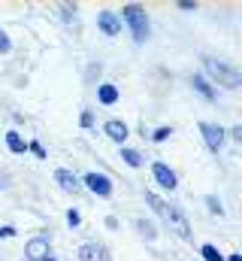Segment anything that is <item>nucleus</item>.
Masks as SVG:
<instances>
[{
	"label": "nucleus",
	"instance_id": "1",
	"mask_svg": "<svg viewBox=\"0 0 242 261\" xmlns=\"http://www.w3.org/2000/svg\"><path fill=\"white\" fill-rule=\"evenodd\" d=\"M121 21H127V28H130V34H133L136 43H145V37H148V18H145L142 6H136V3L121 6Z\"/></svg>",
	"mask_w": 242,
	"mask_h": 261
},
{
	"label": "nucleus",
	"instance_id": "2",
	"mask_svg": "<svg viewBox=\"0 0 242 261\" xmlns=\"http://www.w3.org/2000/svg\"><path fill=\"white\" fill-rule=\"evenodd\" d=\"M203 67H206V73H209L218 85H224V88H239L242 85V73L239 70H233V67H227L224 61L203 58Z\"/></svg>",
	"mask_w": 242,
	"mask_h": 261
},
{
	"label": "nucleus",
	"instance_id": "3",
	"mask_svg": "<svg viewBox=\"0 0 242 261\" xmlns=\"http://www.w3.org/2000/svg\"><path fill=\"white\" fill-rule=\"evenodd\" d=\"M167 225H170V231H176L182 240H191V225H188V219H185V213H182L179 206H167V219H164Z\"/></svg>",
	"mask_w": 242,
	"mask_h": 261
},
{
	"label": "nucleus",
	"instance_id": "4",
	"mask_svg": "<svg viewBox=\"0 0 242 261\" xmlns=\"http://www.w3.org/2000/svg\"><path fill=\"white\" fill-rule=\"evenodd\" d=\"M200 134H203V140H206V146H209L212 152H218V149L224 146V130L218 128V125H212V122H200Z\"/></svg>",
	"mask_w": 242,
	"mask_h": 261
},
{
	"label": "nucleus",
	"instance_id": "5",
	"mask_svg": "<svg viewBox=\"0 0 242 261\" xmlns=\"http://www.w3.org/2000/svg\"><path fill=\"white\" fill-rule=\"evenodd\" d=\"M85 186H88L94 195H100V197L112 195V179H109L106 173H88V176H85Z\"/></svg>",
	"mask_w": 242,
	"mask_h": 261
},
{
	"label": "nucleus",
	"instance_id": "6",
	"mask_svg": "<svg viewBox=\"0 0 242 261\" xmlns=\"http://www.w3.org/2000/svg\"><path fill=\"white\" fill-rule=\"evenodd\" d=\"M152 173H155V179H158L161 189H170V192H173V189L179 186V182H176V173H173L164 161H155V164H152Z\"/></svg>",
	"mask_w": 242,
	"mask_h": 261
},
{
	"label": "nucleus",
	"instance_id": "7",
	"mask_svg": "<svg viewBox=\"0 0 242 261\" xmlns=\"http://www.w3.org/2000/svg\"><path fill=\"white\" fill-rule=\"evenodd\" d=\"M97 28L106 34V37H115L121 31V18L115 15V12H109V9H103L100 15H97Z\"/></svg>",
	"mask_w": 242,
	"mask_h": 261
},
{
	"label": "nucleus",
	"instance_id": "8",
	"mask_svg": "<svg viewBox=\"0 0 242 261\" xmlns=\"http://www.w3.org/2000/svg\"><path fill=\"white\" fill-rule=\"evenodd\" d=\"M24 255H27L31 261L49 258V240H46V237H34V240H27V246H24Z\"/></svg>",
	"mask_w": 242,
	"mask_h": 261
},
{
	"label": "nucleus",
	"instance_id": "9",
	"mask_svg": "<svg viewBox=\"0 0 242 261\" xmlns=\"http://www.w3.org/2000/svg\"><path fill=\"white\" fill-rule=\"evenodd\" d=\"M55 182H58V186L64 189V192H73V195H76V192L82 189V182L76 179V173H73V170H67V167L55 170Z\"/></svg>",
	"mask_w": 242,
	"mask_h": 261
},
{
	"label": "nucleus",
	"instance_id": "10",
	"mask_svg": "<svg viewBox=\"0 0 242 261\" xmlns=\"http://www.w3.org/2000/svg\"><path fill=\"white\" fill-rule=\"evenodd\" d=\"M79 261H106V252L97 243H82L79 246Z\"/></svg>",
	"mask_w": 242,
	"mask_h": 261
},
{
	"label": "nucleus",
	"instance_id": "11",
	"mask_svg": "<svg viewBox=\"0 0 242 261\" xmlns=\"http://www.w3.org/2000/svg\"><path fill=\"white\" fill-rule=\"evenodd\" d=\"M103 130H106V137H112L115 143H124V137H127V125L118 122V119H109V122L103 125Z\"/></svg>",
	"mask_w": 242,
	"mask_h": 261
},
{
	"label": "nucleus",
	"instance_id": "12",
	"mask_svg": "<svg viewBox=\"0 0 242 261\" xmlns=\"http://www.w3.org/2000/svg\"><path fill=\"white\" fill-rule=\"evenodd\" d=\"M191 85H194V91H197L200 97H206V100H215V91H212V85L206 82V76H194V79H191Z\"/></svg>",
	"mask_w": 242,
	"mask_h": 261
},
{
	"label": "nucleus",
	"instance_id": "13",
	"mask_svg": "<svg viewBox=\"0 0 242 261\" xmlns=\"http://www.w3.org/2000/svg\"><path fill=\"white\" fill-rule=\"evenodd\" d=\"M97 97H100V103L112 107V103L118 100V88H115V85H100V88H97Z\"/></svg>",
	"mask_w": 242,
	"mask_h": 261
},
{
	"label": "nucleus",
	"instance_id": "14",
	"mask_svg": "<svg viewBox=\"0 0 242 261\" xmlns=\"http://www.w3.org/2000/svg\"><path fill=\"white\" fill-rule=\"evenodd\" d=\"M6 146H9V152H15V155L27 152V143L18 137V130H9V134H6Z\"/></svg>",
	"mask_w": 242,
	"mask_h": 261
},
{
	"label": "nucleus",
	"instance_id": "15",
	"mask_svg": "<svg viewBox=\"0 0 242 261\" xmlns=\"http://www.w3.org/2000/svg\"><path fill=\"white\" fill-rule=\"evenodd\" d=\"M136 231H139L142 237H148V240H155V237H158V228H155L152 222H145V219H136Z\"/></svg>",
	"mask_w": 242,
	"mask_h": 261
},
{
	"label": "nucleus",
	"instance_id": "16",
	"mask_svg": "<svg viewBox=\"0 0 242 261\" xmlns=\"http://www.w3.org/2000/svg\"><path fill=\"white\" fill-rule=\"evenodd\" d=\"M121 158H124L130 167H139V164H142V155H139L136 149H121Z\"/></svg>",
	"mask_w": 242,
	"mask_h": 261
},
{
	"label": "nucleus",
	"instance_id": "17",
	"mask_svg": "<svg viewBox=\"0 0 242 261\" xmlns=\"http://www.w3.org/2000/svg\"><path fill=\"white\" fill-rule=\"evenodd\" d=\"M200 255H203V261H224V255H221L212 243H206V246L200 249Z\"/></svg>",
	"mask_w": 242,
	"mask_h": 261
},
{
	"label": "nucleus",
	"instance_id": "18",
	"mask_svg": "<svg viewBox=\"0 0 242 261\" xmlns=\"http://www.w3.org/2000/svg\"><path fill=\"white\" fill-rule=\"evenodd\" d=\"M206 206H209V213H215V216H221L224 213V206H221V200L212 195H206Z\"/></svg>",
	"mask_w": 242,
	"mask_h": 261
},
{
	"label": "nucleus",
	"instance_id": "19",
	"mask_svg": "<svg viewBox=\"0 0 242 261\" xmlns=\"http://www.w3.org/2000/svg\"><path fill=\"white\" fill-rule=\"evenodd\" d=\"M170 134H173V128H158L155 134H152V140H155V143H164V140H167Z\"/></svg>",
	"mask_w": 242,
	"mask_h": 261
},
{
	"label": "nucleus",
	"instance_id": "20",
	"mask_svg": "<svg viewBox=\"0 0 242 261\" xmlns=\"http://www.w3.org/2000/svg\"><path fill=\"white\" fill-rule=\"evenodd\" d=\"M60 12H64V21H76V6L64 3V6H60Z\"/></svg>",
	"mask_w": 242,
	"mask_h": 261
},
{
	"label": "nucleus",
	"instance_id": "21",
	"mask_svg": "<svg viewBox=\"0 0 242 261\" xmlns=\"http://www.w3.org/2000/svg\"><path fill=\"white\" fill-rule=\"evenodd\" d=\"M27 149H31L37 158H49V155H46V149H43V143H37V140H34V143H27Z\"/></svg>",
	"mask_w": 242,
	"mask_h": 261
},
{
	"label": "nucleus",
	"instance_id": "22",
	"mask_svg": "<svg viewBox=\"0 0 242 261\" xmlns=\"http://www.w3.org/2000/svg\"><path fill=\"white\" fill-rule=\"evenodd\" d=\"M79 222H82V216H79L76 210H70V213H67V225H70V228H76Z\"/></svg>",
	"mask_w": 242,
	"mask_h": 261
},
{
	"label": "nucleus",
	"instance_id": "23",
	"mask_svg": "<svg viewBox=\"0 0 242 261\" xmlns=\"http://www.w3.org/2000/svg\"><path fill=\"white\" fill-rule=\"evenodd\" d=\"M9 49H12V43H9L6 31H0V52H9Z\"/></svg>",
	"mask_w": 242,
	"mask_h": 261
},
{
	"label": "nucleus",
	"instance_id": "24",
	"mask_svg": "<svg viewBox=\"0 0 242 261\" xmlns=\"http://www.w3.org/2000/svg\"><path fill=\"white\" fill-rule=\"evenodd\" d=\"M79 122H82V128H91V125H94V116H91V113H88V110H85V113H82V119H79Z\"/></svg>",
	"mask_w": 242,
	"mask_h": 261
},
{
	"label": "nucleus",
	"instance_id": "25",
	"mask_svg": "<svg viewBox=\"0 0 242 261\" xmlns=\"http://www.w3.org/2000/svg\"><path fill=\"white\" fill-rule=\"evenodd\" d=\"M179 9H185V12H194V9H197V3H194V0H179Z\"/></svg>",
	"mask_w": 242,
	"mask_h": 261
},
{
	"label": "nucleus",
	"instance_id": "26",
	"mask_svg": "<svg viewBox=\"0 0 242 261\" xmlns=\"http://www.w3.org/2000/svg\"><path fill=\"white\" fill-rule=\"evenodd\" d=\"M0 237H15V228H9V225H3V228H0Z\"/></svg>",
	"mask_w": 242,
	"mask_h": 261
},
{
	"label": "nucleus",
	"instance_id": "27",
	"mask_svg": "<svg viewBox=\"0 0 242 261\" xmlns=\"http://www.w3.org/2000/svg\"><path fill=\"white\" fill-rule=\"evenodd\" d=\"M230 137H233V140H236V143H242V125H236V128L230 130Z\"/></svg>",
	"mask_w": 242,
	"mask_h": 261
},
{
	"label": "nucleus",
	"instance_id": "28",
	"mask_svg": "<svg viewBox=\"0 0 242 261\" xmlns=\"http://www.w3.org/2000/svg\"><path fill=\"white\" fill-rule=\"evenodd\" d=\"M106 228H118V219L115 216H106Z\"/></svg>",
	"mask_w": 242,
	"mask_h": 261
},
{
	"label": "nucleus",
	"instance_id": "29",
	"mask_svg": "<svg viewBox=\"0 0 242 261\" xmlns=\"http://www.w3.org/2000/svg\"><path fill=\"white\" fill-rule=\"evenodd\" d=\"M3 186H6V173L0 170V189H3Z\"/></svg>",
	"mask_w": 242,
	"mask_h": 261
},
{
	"label": "nucleus",
	"instance_id": "30",
	"mask_svg": "<svg viewBox=\"0 0 242 261\" xmlns=\"http://www.w3.org/2000/svg\"><path fill=\"white\" fill-rule=\"evenodd\" d=\"M227 261H242V255H239V252H236V255H230V258H227Z\"/></svg>",
	"mask_w": 242,
	"mask_h": 261
},
{
	"label": "nucleus",
	"instance_id": "31",
	"mask_svg": "<svg viewBox=\"0 0 242 261\" xmlns=\"http://www.w3.org/2000/svg\"><path fill=\"white\" fill-rule=\"evenodd\" d=\"M43 261H55V258H43Z\"/></svg>",
	"mask_w": 242,
	"mask_h": 261
},
{
	"label": "nucleus",
	"instance_id": "32",
	"mask_svg": "<svg viewBox=\"0 0 242 261\" xmlns=\"http://www.w3.org/2000/svg\"><path fill=\"white\" fill-rule=\"evenodd\" d=\"M27 261H31V258H27Z\"/></svg>",
	"mask_w": 242,
	"mask_h": 261
}]
</instances>
